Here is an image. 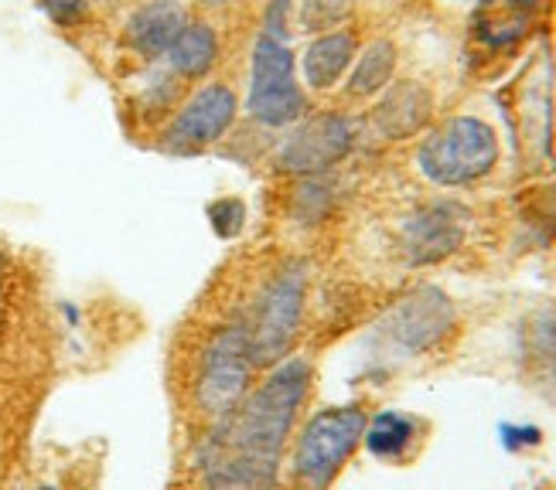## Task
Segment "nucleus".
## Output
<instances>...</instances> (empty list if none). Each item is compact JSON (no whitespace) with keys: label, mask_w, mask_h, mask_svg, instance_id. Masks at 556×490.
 I'll use <instances>...</instances> for the list:
<instances>
[{"label":"nucleus","mask_w":556,"mask_h":490,"mask_svg":"<svg viewBox=\"0 0 556 490\" xmlns=\"http://www.w3.org/2000/svg\"><path fill=\"white\" fill-rule=\"evenodd\" d=\"M311 388V364L290 358L215 429L208 490H274L277 463Z\"/></svg>","instance_id":"f257e3e1"},{"label":"nucleus","mask_w":556,"mask_h":490,"mask_svg":"<svg viewBox=\"0 0 556 490\" xmlns=\"http://www.w3.org/2000/svg\"><path fill=\"white\" fill-rule=\"evenodd\" d=\"M366 412L325 409L304 426L294 450V487L298 490H325L334 474L345 467V460L366 436Z\"/></svg>","instance_id":"f03ea898"},{"label":"nucleus","mask_w":556,"mask_h":490,"mask_svg":"<svg viewBox=\"0 0 556 490\" xmlns=\"http://www.w3.org/2000/svg\"><path fill=\"white\" fill-rule=\"evenodd\" d=\"M498 160V140L489 122L457 116L427 137L420 146V170L433 184H471L485 178Z\"/></svg>","instance_id":"7ed1b4c3"},{"label":"nucleus","mask_w":556,"mask_h":490,"mask_svg":"<svg viewBox=\"0 0 556 490\" xmlns=\"http://www.w3.org/2000/svg\"><path fill=\"white\" fill-rule=\"evenodd\" d=\"M253 337L250 327L236 324L212 337L205 348L202 372H199V409L212 420H226V415L247 399L250 391V375H253Z\"/></svg>","instance_id":"20e7f679"},{"label":"nucleus","mask_w":556,"mask_h":490,"mask_svg":"<svg viewBox=\"0 0 556 490\" xmlns=\"http://www.w3.org/2000/svg\"><path fill=\"white\" fill-rule=\"evenodd\" d=\"M307 100L294 82V55L277 38L263 35L253 48V82L247 109L267 127H287L304 113Z\"/></svg>","instance_id":"39448f33"},{"label":"nucleus","mask_w":556,"mask_h":490,"mask_svg":"<svg viewBox=\"0 0 556 490\" xmlns=\"http://www.w3.org/2000/svg\"><path fill=\"white\" fill-rule=\"evenodd\" d=\"M304 286H307L304 266H287L283 273L267 286V293H263L256 327L250 331L256 364H277L287 358L290 345H294V334L301 327Z\"/></svg>","instance_id":"423d86ee"},{"label":"nucleus","mask_w":556,"mask_h":490,"mask_svg":"<svg viewBox=\"0 0 556 490\" xmlns=\"http://www.w3.org/2000/svg\"><path fill=\"white\" fill-rule=\"evenodd\" d=\"M355 143V130L345 116H318L307 119L304 127H298L290 133L277 154L280 170H290V175H318V170H328L331 164L342 160Z\"/></svg>","instance_id":"0eeeda50"},{"label":"nucleus","mask_w":556,"mask_h":490,"mask_svg":"<svg viewBox=\"0 0 556 490\" xmlns=\"http://www.w3.org/2000/svg\"><path fill=\"white\" fill-rule=\"evenodd\" d=\"M236 119V92L226 86H205L199 89L185 109L167 122L164 130V146L167 151H199L219 140Z\"/></svg>","instance_id":"6e6552de"},{"label":"nucleus","mask_w":556,"mask_h":490,"mask_svg":"<svg viewBox=\"0 0 556 490\" xmlns=\"http://www.w3.org/2000/svg\"><path fill=\"white\" fill-rule=\"evenodd\" d=\"M454 324V310L441 289H417L406 297L390 317H386V334L409 351H424Z\"/></svg>","instance_id":"1a4fd4ad"},{"label":"nucleus","mask_w":556,"mask_h":490,"mask_svg":"<svg viewBox=\"0 0 556 490\" xmlns=\"http://www.w3.org/2000/svg\"><path fill=\"white\" fill-rule=\"evenodd\" d=\"M188 28L185 11L175 0H151L130 14L127 21V44L143 59L167 55V48L178 41V35Z\"/></svg>","instance_id":"9d476101"},{"label":"nucleus","mask_w":556,"mask_h":490,"mask_svg":"<svg viewBox=\"0 0 556 490\" xmlns=\"http://www.w3.org/2000/svg\"><path fill=\"white\" fill-rule=\"evenodd\" d=\"M462 242V211L451 205H430L409 222V253L417 262L444 259Z\"/></svg>","instance_id":"9b49d317"},{"label":"nucleus","mask_w":556,"mask_h":490,"mask_svg":"<svg viewBox=\"0 0 556 490\" xmlns=\"http://www.w3.org/2000/svg\"><path fill=\"white\" fill-rule=\"evenodd\" d=\"M430 106H433L430 92L420 82H400L386 92L382 103L376 106V127L390 140L409 137L430 119Z\"/></svg>","instance_id":"f8f14e48"},{"label":"nucleus","mask_w":556,"mask_h":490,"mask_svg":"<svg viewBox=\"0 0 556 490\" xmlns=\"http://www.w3.org/2000/svg\"><path fill=\"white\" fill-rule=\"evenodd\" d=\"M540 0H485L478 11V35L502 48L519 41L536 17Z\"/></svg>","instance_id":"ddd939ff"},{"label":"nucleus","mask_w":556,"mask_h":490,"mask_svg":"<svg viewBox=\"0 0 556 490\" xmlns=\"http://www.w3.org/2000/svg\"><path fill=\"white\" fill-rule=\"evenodd\" d=\"M355 55V38L349 31H334L318 41H311L307 55H304V79L311 89H331L342 72L352 65Z\"/></svg>","instance_id":"4468645a"},{"label":"nucleus","mask_w":556,"mask_h":490,"mask_svg":"<svg viewBox=\"0 0 556 490\" xmlns=\"http://www.w3.org/2000/svg\"><path fill=\"white\" fill-rule=\"evenodd\" d=\"M219 55V38L208 24H188L178 41L167 48V65L178 76H202V72Z\"/></svg>","instance_id":"2eb2a0df"},{"label":"nucleus","mask_w":556,"mask_h":490,"mask_svg":"<svg viewBox=\"0 0 556 490\" xmlns=\"http://www.w3.org/2000/svg\"><path fill=\"white\" fill-rule=\"evenodd\" d=\"M366 447L379 460H400L409 450L414 439V420H406L400 412H379L372 423H366Z\"/></svg>","instance_id":"dca6fc26"},{"label":"nucleus","mask_w":556,"mask_h":490,"mask_svg":"<svg viewBox=\"0 0 556 490\" xmlns=\"http://www.w3.org/2000/svg\"><path fill=\"white\" fill-rule=\"evenodd\" d=\"M393 68H396V48L390 41H372L362 59L355 62V72L349 79V92L352 95H372L379 92L386 82L393 79Z\"/></svg>","instance_id":"f3484780"},{"label":"nucleus","mask_w":556,"mask_h":490,"mask_svg":"<svg viewBox=\"0 0 556 490\" xmlns=\"http://www.w3.org/2000/svg\"><path fill=\"white\" fill-rule=\"evenodd\" d=\"M352 11L349 0H304L301 8V24L311 31L318 28H334L338 21H345V14Z\"/></svg>","instance_id":"a211bd4d"},{"label":"nucleus","mask_w":556,"mask_h":490,"mask_svg":"<svg viewBox=\"0 0 556 490\" xmlns=\"http://www.w3.org/2000/svg\"><path fill=\"white\" fill-rule=\"evenodd\" d=\"M89 0H41V8L45 14L59 21V24H72V21H79L83 11H86Z\"/></svg>","instance_id":"6ab92c4d"},{"label":"nucleus","mask_w":556,"mask_h":490,"mask_svg":"<svg viewBox=\"0 0 556 490\" xmlns=\"http://www.w3.org/2000/svg\"><path fill=\"white\" fill-rule=\"evenodd\" d=\"M287 8H290V0H274L270 11H267V38H277L287 31Z\"/></svg>","instance_id":"aec40b11"}]
</instances>
